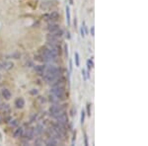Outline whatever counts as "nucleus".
<instances>
[{"instance_id": "obj_18", "label": "nucleus", "mask_w": 148, "mask_h": 146, "mask_svg": "<svg viewBox=\"0 0 148 146\" xmlns=\"http://www.w3.org/2000/svg\"><path fill=\"white\" fill-rule=\"evenodd\" d=\"M87 65H88V69H91V68L93 67V65H94L93 61H92L91 59H89V60L87 61Z\"/></svg>"}, {"instance_id": "obj_11", "label": "nucleus", "mask_w": 148, "mask_h": 146, "mask_svg": "<svg viewBox=\"0 0 148 146\" xmlns=\"http://www.w3.org/2000/svg\"><path fill=\"white\" fill-rule=\"evenodd\" d=\"M2 96H3L4 99L9 100V99L11 98V92L9 91L8 89H3V90H2Z\"/></svg>"}, {"instance_id": "obj_15", "label": "nucleus", "mask_w": 148, "mask_h": 146, "mask_svg": "<svg viewBox=\"0 0 148 146\" xmlns=\"http://www.w3.org/2000/svg\"><path fill=\"white\" fill-rule=\"evenodd\" d=\"M66 20H67V24H70V10H69V7L66 6Z\"/></svg>"}, {"instance_id": "obj_24", "label": "nucleus", "mask_w": 148, "mask_h": 146, "mask_svg": "<svg viewBox=\"0 0 148 146\" xmlns=\"http://www.w3.org/2000/svg\"><path fill=\"white\" fill-rule=\"evenodd\" d=\"M94 33H95V29H94V27L91 28V35L92 36H94Z\"/></svg>"}, {"instance_id": "obj_28", "label": "nucleus", "mask_w": 148, "mask_h": 146, "mask_svg": "<svg viewBox=\"0 0 148 146\" xmlns=\"http://www.w3.org/2000/svg\"><path fill=\"white\" fill-rule=\"evenodd\" d=\"M0 79H1V76H0Z\"/></svg>"}, {"instance_id": "obj_7", "label": "nucleus", "mask_w": 148, "mask_h": 146, "mask_svg": "<svg viewBox=\"0 0 148 146\" xmlns=\"http://www.w3.org/2000/svg\"><path fill=\"white\" fill-rule=\"evenodd\" d=\"M50 35H52V36H54L55 38H61L62 37V35H63V31L61 30V29H57V30H54V31H52V32H50L49 33Z\"/></svg>"}, {"instance_id": "obj_5", "label": "nucleus", "mask_w": 148, "mask_h": 146, "mask_svg": "<svg viewBox=\"0 0 148 146\" xmlns=\"http://www.w3.org/2000/svg\"><path fill=\"white\" fill-rule=\"evenodd\" d=\"M23 133H24V128L18 127L17 129H15V131L13 132V136H14L15 138H19V137H21L23 135Z\"/></svg>"}, {"instance_id": "obj_27", "label": "nucleus", "mask_w": 148, "mask_h": 146, "mask_svg": "<svg viewBox=\"0 0 148 146\" xmlns=\"http://www.w3.org/2000/svg\"><path fill=\"white\" fill-rule=\"evenodd\" d=\"M0 68H1V64H0Z\"/></svg>"}, {"instance_id": "obj_9", "label": "nucleus", "mask_w": 148, "mask_h": 146, "mask_svg": "<svg viewBox=\"0 0 148 146\" xmlns=\"http://www.w3.org/2000/svg\"><path fill=\"white\" fill-rule=\"evenodd\" d=\"M13 65H14V64H13L12 62H10V61H6V62H4L3 64H2L1 67L4 68L5 70H10L13 68Z\"/></svg>"}, {"instance_id": "obj_25", "label": "nucleus", "mask_w": 148, "mask_h": 146, "mask_svg": "<svg viewBox=\"0 0 148 146\" xmlns=\"http://www.w3.org/2000/svg\"><path fill=\"white\" fill-rule=\"evenodd\" d=\"M81 36H82V37H84V32H83V28L81 29Z\"/></svg>"}, {"instance_id": "obj_19", "label": "nucleus", "mask_w": 148, "mask_h": 146, "mask_svg": "<svg viewBox=\"0 0 148 146\" xmlns=\"http://www.w3.org/2000/svg\"><path fill=\"white\" fill-rule=\"evenodd\" d=\"M87 115H88V116H91V105L90 104L87 105Z\"/></svg>"}, {"instance_id": "obj_21", "label": "nucleus", "mask_w": 148, "mask_h": 146, "mask_svg": "<svg viewBox=\"0 0 148 146\" xmlns=\"http://www.w3.org/2000/svg\"><path fill=\"white\" fill-rule=\"evenodd\" d=\"M38 93H39V92H38L37 89H32L30 91V94L31 95H38Z\"/></svg>"}, {"instance_id": "obj_17", "label": "nucleus", "mask_w": 148, "mask_h": 146, "mask_svg": "<svg viewBox=\"0 0 148 146\" xmlns=\"http://www.w3.org/2000/svg\"><path fill=\"white\" fill-rule=\"evenodd\" d=\"M75 61H76V66L80 65V61H79V54L75 52Z\"/></svg>"}, {"instance_id": "obj_26", "label": "nucleus", "mask_w": 148, "mask_h": 146, "mask_svg": "<svg viewBox=\"0 0 148 146\" xmlns=\"http://www.w3.org/2000/svg\"><path fill=\"white\" fill-rule=\"evenodd\" d=\"M73 3V1H72V0H70V4H72Z\"/></svg>"}, {"instance_id": "obj_8", "label": "nucleus", "mask_w": 148, "mask_h": 146, "mask_svg": "<svg viewBox=\"0 0 148 146\" xmlns=\"http://www.w3.org/2000/svg\"><path fill=\"white\" fill-rule=\"evenodd\" d=\"M46 41H48V44H58V38H55L52 35H48L46 37Z\"/></svg>"}, {"instance_id": "obj_14", "label": "nucleus", "mask_w": 148, "mask_h": 146, "mask_svg": "<svg viewBox=\"0 0 148 146\" xmlns=\"http://www.w3.org/2000/svg\"><path fill=\"white\" fill-rule=\"evenodd\" d=\"M58 28H59V26H58L57 24H52V23H51L50 25H48V32L50 33V32H52V31L57 30V29H58Z\"/></svg>"}, {"instance_id": "obj_13", "label": "nucleus", "mask_w": 148, "mask_h": 146, "mask_svg": "<svg viewBox=\"0 0 148 146\" xmlns=\"http://www.w3.org/2000/svg\"><path fill=\"white\" fill-rule=\"evenodd\" d=\"M57 140L54 138V137H50V138L48 139V141L46 142V145H48V146H54V145H57Z\"/></svg>"}, {"instance_id": "obj_20", "label": "nucleus", "mask_w": 148, "mask_h": 146, "mask_svg": "<svg viewBox=\"0 0 148 146\" xmlns=\"http://www.w3.org/2000/svg\"><path fill=\"white\" fill-rule=\"evenodd\" d=\"M84 121H85V112L84 111H82L81 112V123L82 125L84 123Z\"/></svg>"}, {"instance_id": "obj_16", "label": "nucleus", "mask_w": 148, "mask_h": 146, "mask_svg": "<svg viewBox=\"0 0 148 146\" xmlns=\"http://www.w3.org/2000/svg\"><path fill=\"white\" fill-rule=\"evenodd\" d=\"M42 128H44V127H42V125H39L37 127H36V133L39 134V135H40V134H42Z\"/></svg>"}, {"instance_id": "obj_6", "label": "nucleus", "mask_w": 148, "mask_h": 146, "mask_svg": "<svg viewBox=\"0 0 148 146\" xmlns=\"http://www.w3.org/2000/svg\"><path fill=\"white\" fill-rule=\"evenodd\" d=\"M15 106H16L17 109H22L25 106V100L23 98H18L15 101Z\"/></svg>"}, {"instance_id": "obj_23", "label": "nucleus", "mask_w": 148, "mask_h": 146, "mask_svg": "<svg viewBox=\"0 0 148 146\" xmlns=\"http://www.w3.org/2000/svg\"><path fill=\"white\" fill-rule=\"evenodd\" d=\"M85 145L88 146V137H87L86 134H85Z\"/></svg>"}, {"instance_id": "obj_1", "label": "nucleus", "mask_w": 148, "mask_h": 146, "mask_svg": "<svg viewBox=\"0 0 148 146\" xmlns=\"http://www.w3.org/2000/svg\"><path fill=\"white\" fill-rule=\"evenodd\" d=\"M50 94L53 95L54 97H57L59 101L64 100L66 97L64 87H52L50 90Z\"/></svg>"}, {"instance_id": "obj_12", "label": "nucleus", "mask_w": 148, "mask_h": 146, "mask_svg": "<svg viewBox=\"0 0 148 146\" xmlns=\"http://www.w3.org/2000/svg\"><path fill=\"white\" fill-rule=\"evenodd\" d=\"M58 17H59V15H58V13L57 12H52L51 14H49V16H48V19L50 22H52V21H57V20L58 19Z\"/></svg>"}, {"instance_id": "obj_10", "label": "nucleus", "mask_w": 148, "mask_h": 146, "mask_svg": "<svg viewBox=\"0 0 148 146\" xmlns=\"http://www.w3.org/2000/svg\"><path fill=\"white\" fill-rule=\"evenodd\" d=\"M44 69H46V65H37V66H35V70L41 75L44 73Z\"/></svg>"}, {"instance_id": "obj_3", "label": "nucleus", "mask_w": 148, "mask_h": 146, "mask_svg": "<svg viewBox=\"0 0 148 146\" xmlns=\"http://www.w3.org/2000/svg\"><path fill=\"white\" fill-rule=\"evenodd\" d=\"M55 119H57V123H61V125H67V123H68V117L64 112L60 114L59 116H57Z\"/></svg>"}, {"instance_id": "obj_22", "label": "nucleus", "mask_w": 148, "mask_h": 146, "mask_svg": "<svg viewBox=\"0 0 148 146\" xmlns=\"http://www.w3.org/2000/svg\"><path fill=\"white\" fill-rule=\"evenodd\" d=\"M39 101L41 102V103H46V99L42 98V97H40V98H39Z\"/></svg>"}, {"instance_id": "obj_2", "label": "nucleus", "mask_w": 148, "mask_h": 146, "mask_svg": "<svg viewBox=\"0 0 148 146\" xmlns=\"http://www.w3.org/2000/svg\"><path fill=\"white\" fill-rule=\"evenodd\" d=\"M64 112V107L63 106H59V105H53L49 108V114L50 116H52L53 118H57V116H59L60 114Z\"/></svg>"}, {"instance_id": "obj_4", "label": "nucleus", "mask_w": 148, "mask_h": 146, "mask_svg": "<svg viewBox=\"0 0 148 146\" xmlns=\"http://www.w3.org/2000/svg\"><path fill=\"white\" fill-rule=\"evenodd\" d=\"M34 135H35V129L33 127H30L27 129L26 133H25V138L27 140H31V139L34 138Z\"/></svg>"}]
</instances>
